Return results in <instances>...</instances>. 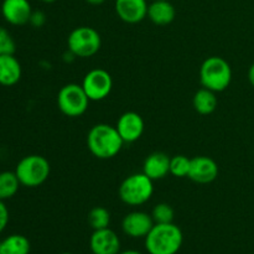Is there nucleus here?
I'll list each match as a JSON object with an SVG mask.
<instances>
[{"label": "nucleus", "mask_w": 254, "mask_h": 254, "mask_svg": "<svg viewBox=\"0 0 254 254\" xmlns=\"http://www.w3.org/2000/svg\"><path fill=\"white\" fill-rule=\"evenodd\" d=\"M123 139L116 127L109 124H96L87 134V146L93 156L102 160L112 159L121 153Z\"/></svg>", "instance_id": "nucleus-1"}, {"label": "nucleus", "mask_w": 254, "mask_h": 254, "mask_svg": "<svg viewBox=\"0 0 254 254\" xmlns=\"http://www.w3.org/2000/svg\"><path fill=\"white\" fill-rule=\"evenodd\" d=\"M184 242L180 227L171 223H155L145 237L149 254H176Z\"/></svg>", "instance_id": "nucleus-2"}, {"label": "nucleus", "mask_w": 254, "mask_h": 254, "mask_svg": "<svg viewBox=\"0 0 254 254\" xmlns=\"http://www.w3.org/2000/svg\"><path fill=\"white\" fill-rule=\"evenodd\" d=\"M232 81V68L223 57L211 56L202 62L200 82L203 88L213 92H223Z\"/></svg>", "instance_id": "nucleus-3"}, {"label": "nucleus", "mask_w": 254, "mask_h": 254, "mask_svg": "<svg viewBox=\"0 0 254 254\" xmlns=\"http://www.w3.org/2000/svg\"><path fill=\"white\" fill-rule=\"evenodd\" d=\"M51 173V166L45 156L32 154L22 158L15 168L20 184L25 188H39L46 183Z\"/></svg>", "instance_id": "nucleus-4"}, {"label": "nucleus", "mask_w": 254, "mask_h": 254, "mask_svg": "<svg viewBox=\"0 0 254 254\" xmlns=\"http://www.w3.org/2000/svg\"><path fill=\"white\" fill-rule=\"evenodd\" d=\"M154 181L144 173L129 175L119 186V197L126 205L140 206L148 202L154 193Z\"/></svg>", "instance_id": "nucleus-5"}, {"label": "nucleus", "mask_w": 254, "mask_h": 254, "mask_svg": "<svg viewBox=\"0 0 254 254\" xmlns=\"http://www.w3.org/2000/svg\"><path fill=\"white\" fill-rule=\"evenodd\" d=\"M67 46L73 56L88 59L101 50L102 37L96 29L91 26H79L72 30L67 39Z\"/></svg>", "instance_id": "nucleus-6"}, {"label": "nucleus", "mask_w": 254, "mask_h": 254, "mask_svg": "<svg viewBox=\"0 0 254 254\" xmlns=\"http://www.w3.org/2000/svg\"><path fill=\"white\" fill-rule=\"evenodd\" d=\"M57 106L64 116L77 118L86 113L89 106V98L82 84L68 83L59 91Z\"/></svg>", "instance_id": "nucleus-7"}, {"label": "nucleus", "mask_w": 254, "mask_h": 254, "mask_svg": "<svg viewBox=\"0 0 254 254\" xmlns=\"http://www.w3.org/2000/svg\"><path fill=\"white\" fill-rule=\"evenodd\" d=\"M82 87L89 101H103L111 94L113 88V78L106 69L93 68L84 76Z\"/></svg>", "instance_id": "nucleus-8"}, {"label": "nucleus", "mask_w": 254, "mask_h": 254, "mask_svg": "<svg viewBox=\"0 0 254 254\" xmlns=\"http://www.w3.org/2000/svg\"><path fill=\"white\" fill-rule=\"evenodd\" d=\"M154 225L155 222L151 215H148L143 211H133L123 218L122 230L131 238H145Z\"/></svg>", "instance_id": "nucleus-9"}, {"label": "nucleus", "mask_w": 254, "mask_h": 254, "mask_svg": "<svg viewBox=\"0 0 254 254\" xmlns=\"http://www.w3.org/2000/svg\"><path fill=\"white\" fill-rule=\"evenodd\" d=\"M89 248L93 254H118L121 252V240L109 227L96 230L89 238Z\"/></svg>", "instance_id": "nucleus-10"}, {"label": "nucleus", "mask_w": 254, "mask_h": 254, "mask_svg": "<svg viewBox=\"0 0 254 254\" xmlns=\"http://www.w3.org/2000/svg\"><path fill=\"white\" fill-rule=\"evenodd\" d=\"M218 176V165L210 156H195L191 159L189 176L193 183L210 184Z\"/></svg>", "instance_id": "nucleus-11"}, {"label": "nucleus", "mask_w": 254, "mask_h": 254, "mask_svg": "<svg viewBox=\"0 0 254 254\" xmlns=\"http://www.w3.org/2000/svg\"><path fill=\"white\" fill-rule=\"evenodd\" d=\"M124 143H134L144 133V121L136 112H126L119 117L116 126Z\"/></svg>", "instance_id": "nucleus-12"}, {"label": "nucleus", "mask_w": 254, "mask_h": 254, "mask_svg": "<svg viewBox=\"0 0 254 254\" xmlns=\"http://www.w3.org/2000/svg\"><path fill=\"white\" fill-rule=\"evenodd\" d=\"M1 14L5 21L14 26H21L30 21L32 7L29 0H4Z\"/></svg>", "instance_id": "nucleus-13"}, {"label": "nucleus", "mask_w": 254, "mask_h": 254, "mask_svg": "<svg viewBox=\"0 0 254 254\" xmlns=\"http://www.w3.org/2000/svg\"><path fill=\"white\" fill-rule=\"evenodd\" d=\"M114 7L119 19L127 24H138L148 16L146 0H116Z\"/></svg>", "instance_id": "nucleus-14"}, {"label": "nucleus", "mask_w": 254, "mask_h": 254, "mask_svg": "<svg viewBox=\"0 0 254 254\" xmlns=\"http://www.w3.org/2000/svg\"><path fill=\"white\" fill-rule=\"evenodd\" d=\"M143 173L153 181L161 180L170 174V158L161 151L150 154L144 160Z\"/></svg>", "instance_id": "nucleus-15"}, {"label": "nucleus", "mask_w": 254, "mask_h": 254, "mask_svg": "<svg viewBox=\"0 0 254 254\" xmlns=\"http://www.w3.org/2000/svg\"><path fill=\"white\" fill-rule=\"evenodd\" d=\"M22 74L21 64L14 55L0 56V84L11 87L20 81Z\"/></svg>", "instance_id": "nucleus-16"}, {"label": "nucleus", "mask_w": 254, "mask_h": 254, "mask_svg": "<svg viewBox=\"0 0 254 254\" xmlns=\"http://www.w3.org/2000/svg\"><path fill=\"white\" fill-rule=\"evenodd\" d=\"M175 7L169 0H154L148 7V17L155 25H169L175 19Z\"/></svg>", "instance_id": "nucleus-17"}, {"label": "nucleus", "mask_w": 254, "mask_h": 254, "mask_svg": "<svg viewBox=\"0 0 254 254\" xmlns=\"http://www.w3.org/2000/svg\"><path fill=\"white\" fill-rule=\"evenodd\" d=\"M217 97H216V92L211 91L207 88L198 89L195 93L192 99V106L197 113L202 114V116H208L212 114L217 108Z\"/></svg>", "instance_id": "nucleus-18"}, {"label": "nucleus", "mask_w": 254, "mask_h": 254, "mask_svg": "<svg viewBox=\"0 0 254 254\" xmlns=\"http://www.w3.org/2000/svg\"><path fill=\"white\" fill-rule=\"evenodd\" d=\"M30 241L22 235H10L0 242V254H29Z\"/></svg>", "instance_id": "nucleus-19"}, {"label": "nucleus", "mask_w": 254, "mask_h": 254, "mask_svg": "<svg viewBox=\"0 0 254 254\" xmlns=\"http://www.w3.org/2000/svg\"><path fill=\"white\" fill-rule=\"evenodd\" d=\"M20 181L15 171H2L0 173V200L5 201L14 197L19 191Z\"/></svg>", "instance_id": "nucleus-20"}, {"label": "nucleus", "mask_w": 254, "mask_h": 254, "mask_svg": "<svg viewBox=\"0 0 254 254\" xmlns=\"http://www.w3.org/2000/svg\"><path fill=\"white\" fill-rule=\"evenodd\" d=\"M88 223L94 231L109 227L111 213L107 208L102 207V206L93 207L88 213Z\"/></svg>", "instance_id": "nucleus-21"}, {"label": "nucleus", "mask_w": 254, "mask_h": 254, "mask_svg": "<svg viewBox=\"0 0 254 254\" xmlns=\"http://www.w3.org/2000/svg\"><path fill=\"white\" fill-rule=\"evenodd\" d=\"M191 159L185 155H175L170 158V174L175 178H186L190 171Z\"/></svg>", "instance_id": "nucleus-22"}, {"label": "nucleus", "mask_w": 254, "mask_h": 254, "mask_svg": "<svg viewBox=\"0 0 254 254\" xmlns=\"http://www.w3.org/2000/svg\"><path fill=\"white\" fill-rule=\"evenodd\" d=\"M174 208L165 202L158 203L151 212V217L155 223H171L174 221Z\"/></svg>", "instance_id": "nucleus-23"}, {"label": "nucleus", "mask_w": 254, "mask_h": 254, "mask_svg": "<svg viewBox=\"0 0 254 254\" xmlns=\"http://www.w3.org/2000/svg\"><path fill=\"white\" fill-rule=\"evenodd\" d=\"M16 50L11 34L5 27L0 26V56L1 55H14Z\"/></svg>", "instance_id": "nucleus-24"}, {"label": "nucleus", "mask_w": 254, "mask_h": 254, "mask_svg": "<svg viewBox=\"0 0 254 254\" xmlns=\"http://www.w3.org/2000/svg\"><path fill=\"white\" fill-rule=\"evenodd\" d=\"M30 24L34 27H42L46 24V15L41 10H36V11H32L31 17H30Z\"/></svg>", "instance_id": "nucleus-25"}, {"label": "nucleus", "mask_w": 254, "mask_h": 254, "mask_svg": "<svg viewBox=\"0 0 254 254\" xmlns=\"http://www.w3.org/2000/svg\"><path fill=\"white\" fill-rule=\"evenodd\" d=\"M9 223V210L2 200H0V233L6 228Z\"/></svg>", "instance_id": "nucleus-26"}, {"label": "nucleus", "mask_w": 254, "mask_h": 254, "mask_svg": "<svg viewBox=\"0 0 254 254\" xmlns=\"http://www.w3.org/2000/svg\"><path fill=\"white\" fill-rule=\"evenodd\" d=\"M248 81L252 84V87H254V64L248 69Z\"/></svg>", "instance_id": "nucleus-27"}, {"label": "nucleus", "mask_w": 254, "mask_h": 254, "mask_svg": "<svg viewBox=\"0 0 254 254\" xmlns=\"http://www.w3.org/2000/svg\"><path fill=\"white\" fill-rule=\"evenodd\" d=\"M118 254H143V253L138 252V251L135 250H127V251H121Z\"/></svg>", "instance_id": "nucleus-28"}, {"label": "nucleus", "mask_w": 254, "mask_h": 254, "mask_svg": "<svg viewBox=\"0 0 254 254\" xmlns=\"http://www.w3.org/2000/svg\"><path fill=\"white\" fill-rule=\"evenodd\" d=\"M86 1L89 2V4H92V5H101V4H103L106 0H86Z\"/></svg>", "instance_id": "nucleus-29"}, {"label": "nucleus", "mask_w": 254, "mask_h": 254, "mask_svg": "<svg viewBox=\"0 0 254 254\" xmlns=\"http://www.w3.org/2000/svg\"><path fill=\"white\" fill-rule=\"evenodd\" d=\"M42 2H46V4H52V2H55L56 0H41Z\"/></svg>", "instance_id": "nucleus-30"}, {"label": "nucleus", "mask_w": 254, "mask_h": 254, "mask_svg": "<svg viewBox=\"0 0 254 254\" xmlns=\"http://www.w3.org/2000/svg\"><path fill=\"white\" fill-rule=\"evenodd\" d=\"M61 254H72V253H68V252H64V253H61Z\"/></svg>", "instance_id": "nucleus-31"}]
</instances>
